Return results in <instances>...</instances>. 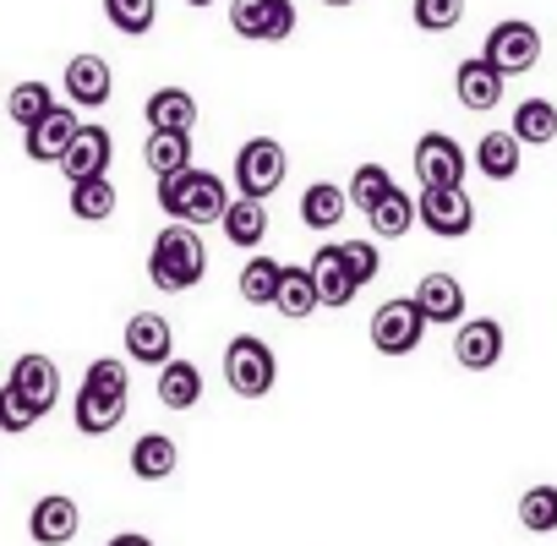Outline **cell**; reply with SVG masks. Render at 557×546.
Wrapping results in <instances>:
<instances>
[{
	"instance_id": "cell-1",
	"label": "cell",
	"mask_w": 557,
	"mask_h": 546,
	"mask_svg": "<svg viewBox=\"0 0 557 546\" xmlns=\"http://www.w3.org/2000/svg\"><path fill=\"white\" fill-rule=\"evenodd\" d=\"M126 405H132V372H126V361L121 356H99L83 372V388H77V432L83 437H110L126 421Z\"/></svg>"
},
{
	"instance_id": "cell-2",
	"label": "cell",
	"mask_w": 557,
	"mask_h": 546,
	"mask_svg": "<svg viewBox=\"0 0 557 546\" xmlns=\"http://www.w3.org/2000/svg\"><path fill=\"white\" fill-rule=\"evenodd\" d=\"M202 273H208V246H202V235H197L191 224H175V219H170V224L153 235V246H148V280H153V290L186 296V290L202 285Z\"/></svg>"
},
{
	"instance_id": "cell-3",
	"label": "cell",
	"mask_w": 557,
	"mask_h": 546,
	"mask_svg": "<svg viewBox=\"0 0 557 546\" xmlns=\"http://www.w3.org/2000/svg\"><path fill=\"white\" fill-rule=\"evenodd\" d=\"M159 208H164L175 224L202 229V224H219V219H224V208H230V186H224L213 170H197V164H191V170L159 181Z\"/></svg>"
},
{
	"instance_id": "cell-4",
	"label": "cell",
	"mask_w": 557,
	"mask_h": 546,
	"mask_svg": "<svg viewBox=\"0 0 557 546\" xmlns=\"http://www.w3.org/2000/svg\"><path fill=\"white\" fill-rule=\"evenodd\" d=\"M224 383H230V394H240V399H268L273 383H278L273 345H262L257 334H235V339L224 345Z\"/></svg>"
},
{
	"instance_id": "cell-5",
	"label": "cell",
	"mask_w": 557,
	"mask_h": 546,
	"mask_svg": "<svg viewBox=\"0 0 557 546\" xmlns=\"http://www.w3.org/2000/svg\"><path fill=\"white\" fill-rule=\"evenodd\" d=\"M285 175H290V153H285L278 137H246L240 142V153H235V191L240 197L268 202L278 186H285Z\"/></svg>"
},
{
	"instance_id": "cell-6",
	"label": "cell",
	"mask_w": 557,
	"mask_h": 546,
	"mask_svg": "<svg viewBox=\"0 0 557 546\" xmlns=\"http://www.w3.org/2000/svg\"><path fill=\"white\" fill-rule=\"evenodd\" d=\"M230 28L246 45H285L296 34V0H230Z\"/></svg>"
},
{
	"instance_id": "cell-7",
	"label": "cell",
	"mask_w": 557,
	"mask_h": 546,
	"mask_svg": "<svg viewBox=\"0 0 557 546\" xmlns=\"http://www.w3.org/2000/svg\"><path fill=\"white\" fill-rule=\"evenodd\" d=\"M481 61L497 66L503 77L535 72V61H541V28H535V23H519V17L492 23V34H486V45H481Z\"/></svg>"
},
{
	"instance_id": "cell-8",
	"label": "cell",
	"mask_w": 557,
	"mask_h": 546,
	"mask_svg": "<svg viewBox=\"0 0 557 546\" xmlns=\"http://www.w3.org/2000/svg\"><path fill=\"white\" fill-rule=\"evenodd\" d=\"M367 334H372V350L377 356H410L426 339V318H421V307L410 296H394V301H383L372 312Z\"/></svg>"
},
{
	"instance_id": "cell-9",
	"label": "cell",
	"mask_w": 557,
	"mask_h": 546,
	"mask_svg": "<svg viewBox=\"0 0 557 546\" xmlns=\"http://www.w3.org/2000/svg\"><path fill=\"white\" fill-rule=\"evenodd\" d=\"M416 181H421V191H443V186H465V175H470V153L448 137V132H426V137H416Z\"/></svg>"
},
{
	"instance_id": "cell-10",
	"label": "cell",
	"mask_w": 557,
	"mask_h": 546,
	"mask_svg": "<svg viewBox=\"0 0 557 546\" xmlns=\"http://www.w3.org/2000/svg\"><path fill=\"white\" fill-rule=\"evenodd\" d=\"M416 224L437 240H465L475 229V202L465 186H443V191H421L416 197Z\"/></svg>"
},
{
	"instance_id": "cell-11",
	"label": "cell",
	"mask_w": 557,
	"mask_h": 546,
	"mask_svg": "<svg viewBox=\"0 0 557 546\" xmlns=\"http://www.w3.org/2000/svg\"><path fill=\"white\" fill-rule=\"evenodd\" d=\"M66 99H72V110H104L110 104V94H115V72H110V61L104 55H72L66 61Z\"/></svg>"
},
{
	"instance_id": "cell-12",
	"label": "cell",
	"mask_w": 557,
	"mask_h": 546,
	"mask_svg": "<svg viewBox=\"0 0 557 546\" xmlns=\"http://www.w3.org/2000/svg\"><path fill=\"white\" fill-rule=\"evenodd\" d=\"M77 126H83V115H77L72 104H55L50 115H39V121L23 132V153H28L34 164H61V153L72 148Z\"/></svg>"
},
{
	"instance_id": "cell-13",
	"label": "cell",
	"mask_w": 557,
	"mask_h": 546,
	"mask_svg": "<svg viewBox=\"0 0 557 546\" xmlns=\"http://www.w3.org/2000/svg\"><path fill=\"white\" fill-rule=\"evenodd\" d=\"M454 361L465 372H492L503 361V323L497 318H465L454 328Z\"/></svg>"
},
{
	"instance_id": "cell-14",
	"label": "cell",
	"mask_w": 557,
	"mask_h": 546,
	"mask_svg": "<svg viewBox=\"0 0 557 546\" xmlns=\"http://www.w3.org/2000/svg\"><path fill=\"white\" fill-rule=\"evenodd\" d=\"M39 415H50L55 405H61V367L50 361V356H39V350H28V356H17L12 361V377H7Z\"/></svg>"
},
{
	"instance_id": "cell-15",
	"label": "cell",
	"mask_w": 557,
	"mask_h": 546,
	"mask_svg": "<svg viewBox=\"0 0 557 546\" xmlns=\"http://www.w3.org/2000/svg\"><path fill=\"white\" fill-rule=\"evenodd\" d=\"M110 159H115L110 126H77L72 148L61 153V175L66 181H94V175H110Z\"/></svg>"
},
{
	"instance_id": "cell-16",
	"label": "cell",
	"mask_w": 557,
	"mask_h": 546,
	"mask_svg": "<svg viewBox=\"0 0 557 546\" xmlns=\"http://www.w3.org/2000/svg\"><path fill=\"white\" fill-rule=\"evenodd\" d=\"M77 530H83V508H77V497H66V492L39 497L34 513H28V535H34L39 546H66V541H77Z\"/></svg>"
},
{
	"instance_id": "cell-17",
	"label": "cell",
	"mask_w": 557,
	"mask_h": 546,
	"mask_svg": "<svg viewBox=\"0 0 557 546\" xmlns=\"http://www.w3.org/2000/svg\"><path fill=\"white\" fill-rule=\"evenodd\" d=\"M126 356L137 367H164L175 356V328L159 312H132L126 318Z\"/></svg>"
},
{
	"instance_id": "cell-18",
	"label": "cell",
	"mask_w": 557,
	"mask_h": 546,
	"mask_svg": "<svg viewBox=\"0 0 557 546\" xmlns=\"http://www.w3.org/2000/svg\"><path fill=\"white\" fill-rule=\"evenodd\" d=\"M410 301L421 307L426 328H432V323H437V328H448V323L459 328V323H465V285L454 280V273H426Z\"/></svg>"
},
{
	"instance_id": "cell-19",
	"label": "cell",
	"mask_w": 557,
	"mask_h": 546,
	"mask_svg": "<svg viewBox=\"0 0 557 546\" xmlns=\"http://www.w3.org/2000/svg\"><path fill=\"white\" fill-rule=\"evenodd\" d=\"M307 273H312V285H318V301H323V307H350V301L361 296L356 280H350V268H345V257H339V240L318 246L312 262H307Z\"/></svg>"
},
{
	"instance_id": "cell-20",
	"label": "cell",
	"mask_w": 557,
	"mask_h": 546,
	"mask_svg": "<svg viewBox=\"0 0 557 546\" xmlns=\"http://www.w3.org/2000/svg\"><path fill=\"white\" fill-rule=\"evenodd\" d=\"M503 83H508V77H503L497 66H486L481 55L459 61V72H454V94H459V104L475 110V115H486V110L503 104Z\"/></svg>"
},
{
	"instance_id": "cell-21",
	"label": "cell",
	"mask_w": 557,
	"mask_h": 546,
	"mask_svg": "<svg viewBox=\"0 0 557 546\" xmlns=\"http://www.w3.org/2000/svg\"><path fill=\"white\" fill-rule=\"evenodd\" d=\"M219 229H224V240H230V246L257 251V246L268 240V202H257V197H230V208H224Z\"/></svg>"
},
{
	"instance_id": "cell-22",
	"label": "cell",
	"mask_w": 557,
	"mask_h": 546,
	"mask_svg": "<svg viewBox=\"0 0 557 546\" xmlns=\"http://www.w3.org/2000/svg\"><path fill=\"white\" fill-rule=\"evenodd\" d=\"M143 121H148V132H191L197 126V99L186 88H153L148 104H143Z\"/></svg>"
},
{
	"instance_id": "cell-23",
	"label": "cell",
	"mask_w": 557,
	"mask_h": 546,
	"mask_svg": "<svg viewBox=\"0 0 557 546\" xmlns=\"http://www.w3.org/2000/svg\"><path fill=\"white\" fill-rule=\"evenodd\" d=\"M470 164H475L486 181H513L519 164H524V142H519L513 132H486V137L475 142Z\"/></svg>"
},
{
	"instance_id": "cell-24",
	"label": "cell",
	"mask_w": 557,
	"mask_h": 546,
	"mask_svg": "<svg viewBox=\"0 0 557 546\" xmlns=\"http://www.w3.org/2000/svg\"><path fill=\"white\" fill-rule=\"evenodd\" d=\"M159 405L164 410H197L202 405V372H197V361H181V356H170L164 367H159Z\"/></svg>"
},
{
	"instance_id": "cell-25",
	"label": "cell",
	"mask_w": 557,
	"mask_h": 546,
	"mask_svg": "<svg viewBox=\"0 0 557 546\" xmlns=\"http://www.w3.org/2000/svg\"><path fill=\"white\" fill-rule=\"evenodd\" d=\"M175 464H181L175 437H164V432H143V437L132 443V475H137V481H170Z\"/></svg>"
},
{
	"instance_id": "cell-26",
	"label": "cell",
	"mask_w": 557,
	"mask_h": 546,
	"mask_svg": "<svg viewBox=\"0 0 557 546\" xmlns=\"http://www.w3.org/2000/svg\"><path fill=\"white\" fill-rule=\"evenodd\" d=\"M143 164L153 170V181L191 170V132H148V142H143Z\"/></svg>"
},
{
	"instance_id": "cell-27",
	"label": "cell",
	"mask_w": 557,
	"mask_h": 546,
	"mask_svg": "<svg viewBox=\"0 0 557 546\" xmlns=\"http://www.w3.org/2000/svg\"><path fill=\"white\" fill-rule=\"evenodd\" d=\"M318 307H323V301H318V285H312L307 268H285V273H278V296H273V312H278V318L307 323Z\"/></svg>"
},
{
	"instance_id": "cell-28",
	"label": "cell",
	"mask_w": 557,
	"mask_h": 546,
	"mask_svg": "<svg viewBox=\"0 0 557 546\" xmlns=\"http://www.w3.org/2000/svg\"><path fill=\"white\" fill-rule=\"evenodd\" d=\"M345 213H350L345 186H334V181H312V186L301 191V224H307V229H334Z\"/></svg>"
},
{
	"instance_id": "cell-29",
	"label": "cell",
	"mask_w": 557,
	"mask_h": 546,
	"mask_svg": "<svg viewBox=\"0 0 557 546\" xmlns=\"http://www.w3.org/2000/svg\"><path fill=\"white\" fill-rule=\"evenodd\" d=\"M508 132H513L524 148H546V142H557V104H552V99H519Z\"/></svg>"
},
{
	"instance_id": "cell-30",
	"label": "cell",
	"mask_w": 557,
	"mask_h": 546,
	"mask_svg": "<svg viewBox=\"0 0 557 546\" xmlns=\"http://www.w3.org/2000/svg\"><path fill=\"white\" fill-rule=\"evenodd\" d=\"M115 202H121V191H115L110 175L72 181V219H83V224H104V219L115 213Z\"/></svg>"
},
{
	"instance_id": "cell-31",
	"label": "cell",
	"mask_w": 557,
	"mask_h": 546,
	"mask_svg": "<svg viewBox=\"0 0 557 546\" xmlns=\"http://www.w3.org/2000/svg\"><path fill=\"white\" fill-rule=\"evenodd\" d=\"M367 219H372V235H377V240H405V235L416 229V197L394 186Z\"/></svg>"
},
{
	"instance_id": "cell-32",
	"label": "cell",
	"mask_w": 557,
	"mask_h": 546,
	"mask_svg": "<svg viewBox=\"0 0 557 546\" xmlns=\"http://www.w3.org/2000/svg\"><path fill=\"white\" fill-rule=\"evenodd\" d=\"M278 273H285V262L278 257H246V268H240V301L246 307H273V296H278Z\"/></svg>"
},
{
	"instance_id": "cell-33",
	"label": "cell",
	"mask_w": 557,
	"mask_h": 546,
	"mask_svg": "<svg viewBox=\"0 0 557 546\" xmlns=\"http://www.w3.org/2000/svg\"><path fill=\"white\" fill-rule=\"evenodd\" d=\"M104 17H110L115 34L143 39V34H153V23H159V0H104Z\"/></svg>"
},
{
	"instance_id": "cell-34",
	"label": "cell",
	"mask_w": 557,
	"mask_h": 546,
	"mask_svg": "<svg viewBox=\"0 0 557 546\" xmlns=\"http://www.w3.org/2000/svg\"><path fill=\"white\" fill-rule=\"evenodd\" d=\"M55 110V94H50V83H17L12 94H7V115L28 132L39 115H50Z\"/></svg>"
},
{
	"instance_id": "cell-35",
	"label": "cell",
	"mask_w": 557,
	"mask_h": 546,
	"mask_svg": "<svg viewBox=\"0 0 557 546\" xmlns=\"http://www.w3.org/2000/svg\"><path fill=\"white\" fill-rule=\"evenodd\" d=\"M519 524L530 535H552L557 530V486H530L519 497Z\"/></svg>"
},
{
	"instance_id": "cell-36",
	"label": "cell",
	"mask_w": 557,
	"mask_h": 546,
	"mask_svg": "<svg viewBox=\"0 0 557 546\" xmlns=\"http://www.w3.org/2000/svg\"><path fill=\"white\" fill-rule=\"evenodd\" d=\"M410 23L421 34H454L465 23V0H410Z\"/></svg>"
},
{
	"instance_id": "cell-37",
	"label": "cell",
	"mask_w": 557,
	"mask_h": 546,
	"mask_svg": "<svg viewBox=\"0 0 557 546\" xmlns=\"http://www.w3.org/2000/svg\"><path fill=\"white\" fill-rule=\"evenodd\" d=\"M388 191H394V175H388L383 164H361V170L350 175V191H345V197H350V208L372 213V208H377Z\"/></svg>"
},
{
	"instance_id": "cell-38",
	"label": "cell",
	"mask_w": 557,
	"mask_h": 546,
	"mask_svg": "<svg viewBox=\"0 0 557 546\" xmlns=\"http://www.w3.org/2000/svg\"><path fill=\"white\" fill-rule=\"evenodd\" d=\"M39 426V410L7 383L0 388V437H17V432H34Z\"/></svg>"
},
{
	"instance_id": "cell-39",
	"label": "cell",
	"mask_w": 557,
	"mask_h": 546,
	"mask_svg": "<svg viewBox=\"0 0 557 546\" xmlns=\"http://www.w3.org/2000/svg\"><path fill=\"white\" fill-rule=\"evenodd\" d=\"M339 257H345V268H350L356 290H367V285L377 280V268H383V257H377L372 240H339Z\"/></svg>"
},
{
	"instance_id": "cell-40",
	"label": "cell",
	"mask_w": 557,
	"mask_h": 546,
	"mask_svg": "<svg viewBox=\"0 0 557 546\" xmlns=\"http://www.w3.org/2000/svg\"><path fill=\"white\" fill-rule=\"evenodd\" d=\"M104 546H153V541H148L143 530H121V535H110Z\"/></svg>"
},
{
	"instance_id": "cell-41",
	"label": "cell",
	"mask_w": 557,
	"mask_h": 546,
	"mask_svg": "<svg viewBox=\"0 0 557 546\" xmlns=\"http://www.w3.org/2000/svg\"><path fill=\"white\" fill-rule=\"evenodd\" d=\"M323 7H334V12H345V7H356V0H323Z\"/></svg>"
},
{
	"instance_id": "cell-42",
	"label": "cell",
	"mask_w": 557,
	"mask_h": 546,
	"mask_svg": "<svg viewBox=\"0 0 557 546\" xmlns=\"http://www.w3.org/2000/svg\"><path fill=\"white\" fill-rule=\"evenodd\" d=\"M186 7H191V12H202V7H213V0H186Z\"/></svg>"
}]
</instances>
